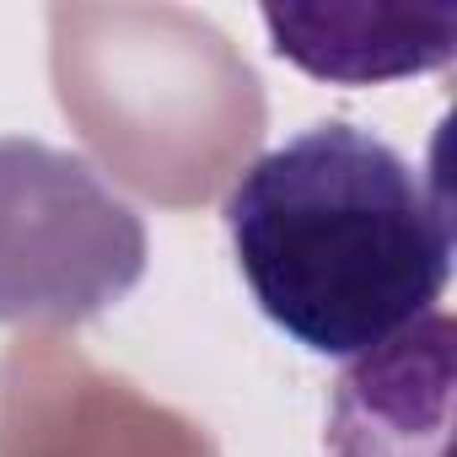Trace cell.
<instances>
[{"label":"cell","instance_id":"6da1fadb","mask_svg":"<svg viewBox=\"0 0 457 457\" xmlns=\"http://www.w3.org/2000/svg\"><path fill=\"white\" fill-rule=\"evenodd\" d=\"M220 215L259 312L312 355H371L452 280L446 188L345 119L259 156Z\"/></svg>","mask_w":457,"mask_h":457},{"label":"cell","instance_id":"3957f363","mask_svg":"<svg viewBox=\"0 0 457 457\" xmlns=\"http://www.w3.org/2000/svg\"><path fill=\"white\" fill-rule=\"evenodd\" d=\"M382 12H296V6H264V28L275 38V54L328 76V81H393L452 60V28L457 12H393V44H366L377 33Z\"/></svg>","mask_w":457,"mask_h":457},{"label":"cell","instance_id":"7a4b0ae2","mask_svg":"<svg viewBox=\"0 0 457 457\" xmlns=\"http://www.w3.org/2000/svg\"><path fill=\"white\" fill-rule=\"evenodd\" d=\"M452 318L425 312L334 382L328 457H446Z\"/></svg>","mask_w":457,"mask_h":457}]
</instances>
